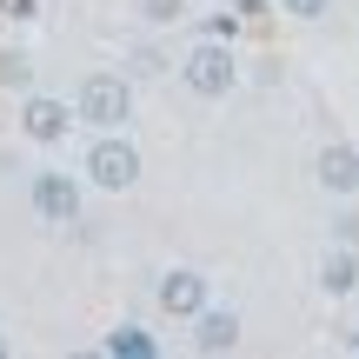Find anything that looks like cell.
Instances as JSON below:
<instances>
[{
    "label": "cell",
    "mask_w": 359,
    "mask_h": 359,
    "mask_svg": "<svg viewBox=\"0 0 359 359\" xmlns=\"http://www.w3.org/2000/svg\"><path fill=\"white\" fill-rule=\"evenodd\" d=\"M107 353L114 359H160V339L147 333V326H114V333H107Z\"/></svg>",
    "instance_id": "obj_10"
},
{
    "label": "cell",
    "mask_w": 359,
    "mask_h": 359,
    "mask_svg": "<svg viewBox=\"0 0 359 359\" xmlns=\"http://www.w3.org/2000/svg\"><path fill=\"white\" fill-rule=\"evenodd\" d=\"M0 87H13V93L34 87V60H27L20 47H0Z\"/></svg>",
    "instance_id": "obj_11"
},
{
    "label": "cell",
    "mask_w": 359,
    "mask_h": 359,
    "mask_svg": "<svg viewBox=\"0 0 359 359\" xmlns=\"http://www.w3.org/2000/svg\"><path fill=\"white\" fill-rule=\"evenodd\" d=\"M233 7H240V20H259V7H266V0H233Z\"/></svg>",
    "instance_id": "obj_16"
},
{
    "label": "cell",
    "mask_w": 359,
    "mask_h": 359,
    "mask_svg": "<svg viewBox=\"0 0 359 359\" xmlns=\"http://www.w3.org/2000/svg\"><path fill=\"white\" fill-rule=\"evenodd\" d=\"M7 353H13V339H7V333H0V359H7Z\"/></svg>",
    "instance_id": "obj_18"
},
{
    "label": "cell",
    "mask_w": 359,
    "mask_h": 359,
    "mask_svg": "<svg viewBox=\"0 0 359 359\" xmlns=\"http://www.w3.org/2000/svg\"><path fill=\"white\" fill-rule=\"evenodd\" d=\"M313 180H320V193H333V200H353V193H359V147H346V140L320 147Z\"/></svg>",
    "instance_id": "obj_8"
},
{
    "label": "cell",
    "mask_w": 359,
    "mask_h": 359,
    "mask_svg": "<svg viewBox=\"0 0 359 359\" xmlns=\"http://www.w3.org/2000/svg\"><path fill=\"white\" fill-rule=\"evenodd\" d=\"M27 206H34L40 219H47V226H74L80 219V180L74 173H34L27 180Z\"/></svg>",
    "instance_id": "obj_4"
},
{
    "label": "cell",
    "mask_w": 359,
    "mask_h": 359,
    "mask_svg": "<svg viewBox=\"0 0 359 359\" xmlns=\"http://www.w3.org/2000/svg\"><path fill=\"white\" fill-rule=\"evenodd\" d=\"M286 13H293V20H326V13H333V0H280Z\"/></svg>",
    "instance_id": "obj_14"
},
{
    "label": "cell",
    "mask_w": 359,
    "mask_h": 359,
    "mask_svg": "<svg viewBox=\"0 0 359 359\" xmlns=\"http://www.w3.org/2000/svg\"><path fill=\"white\" fill-rule=\"evenodd\" d=\"M187 326H193V353H200V359H219V353L240 346V313H233V306H213V299H206Z\"/></svg>",
    "instance_id": "obj_7"
},
{
    "label": "cell",
    "mask_w": 359,
    "mask_h": 359,
    "mask_svg": "<svg viewBox=\"0 0 359 359\" xmlns=\"http://www.w3.org/2000/svg\"><path fill=\"white\" fill-rule=\"evenodd\" d=\"M167 53H154V47H140V53H133V74H140V80H160V74H167Z\"/></svg>",
    "instance_id": "obj_13"
},
{
    "label": "cell",
    "mask_w": 359,
    "mask_h": 359,
    "mask_svg": "<svg viewBox=\"0 0 359 359\" xmlns=\"http://www.w3.org/2000/svg\"><path fill=\"white\" fill-rule=\"evenodd\" d=\"M154 299H160L167 320H193V313L213 299V280H206L200 266H173V273H160V280H154Z\"/></svg>",
    "instance_id": "obj_6"
},
{
    "label": "cell",
    "mask_w": 359,
    "mask_h": 359,
    "mask_svg": "<svg viewBox=\"0 0 359 359\" xmlns=\"http://www.w3.org/2000/svg\"><path fill=\"white\" fill-rule=\"evenodd\" d=\"M140 167H147V160H140V147H133L127 133L114 127V133H93L87 167H80V173H87L100 193H127V187H140Z\"/></svg>",
    "instance_id": "obj_3"
},
{
    "label": "cell",
    "mask_w": 359,
    "mask_h": 359,
    "mask_svg": "<svg viewBox=\"0 0 359 359\" xmlns=\"http://www.w3.org/2000/svg\"><path fill=\"white\" fill-rule=\"evenodd\" d=\"M74 120H87L93 133L127 127V120H133V87H127V74H87V80H80V93H74Z\"/></svg>",
    "instance_id": "obj_2"
},
{
    "label": "cell",
    "mask_w": 359,
    "mask_h": 359,
    "mask_svg": "<svg viewBox=\"0 0 359 359\" xmlns=\"http://www.w3.org/2000/svg\"><path fill=\"white\" fill-rule=\"evenodd\" d=\"M320 286H326L333 299L359 293V246H333V253L320 259Z\"/></svg>",
    "instance_id": "obj_9"
},
{
    "label": "cell",
    "mask_w": 359,
    "mask_h": 359,
    "mask_svg": "<svg viewBox=\"0 0 359 359\" xmlns=\"http://www.w3.org/2000/svg\"><path fill=\"white\" fill-rule=\"evenodd\" d=\"M133 13H140L147 27H180L187 20V0H133Z\"/></svg>",
    "instance_id": "obj_12"
},
{
    "label": "cell",
    "mask_w": 359,
    "mask_h": 359,
    "mask_svg": "<svg viewBox=\"0 0 359 359\" xmlns=\"http://www.w3.org/2000/svg\"><path fill=\"white\" fill-rule=\"evenodd\" d=\"M180 80H187V93H200V100H226L233 87H240V60H233L226 40H193L187 60H180Z\"/></svg>",
    "instance_id": "obj_1"
},
{
    "label": "cell",
    "mask_w": 359,
    "mask_h": 359,
    "mask_svg": "<svg viewBox=\"0 0 359 359\" xmlns=\"http://www.w3.org/2000/svg\"><path fill=\"white\" fill-rule=\"evenodd\" d=\"M339 346H346V353H359V326H346V339H339Z\"/></svg>",
    "instance_id": "obj_17"
},
{
    "label": "cell",
    "mask_w": 359,
    "mask_h": 359,
    "mask_svg": "<svg viewBox=\"0 0 359 359\" xmlns=\"http://www.w3.org/2000/svg\"><path fill=\"white\" fill-rule=\"evenodd\" d=\"M20 133L34 147H60L67 133H74V100H53V93H34L27 87V100H20Z\"/></svg>",
    "instance_id": "obj_5"
},
{
    "label": "cell",
    "mask_w": 359,
    "mask_h": 359,
    "mask_svg": "<svg viewBox=\"0 0 359 359\" xmlns=\"http://www.w3.org/2000/svg\"><path fill=\"white\" fill-rule=\"evenodd\" d=\"M333 246H359V213H339L333 219Z\"/></svg>",
    "instance_id": "obj_15"
}]
</instances>
